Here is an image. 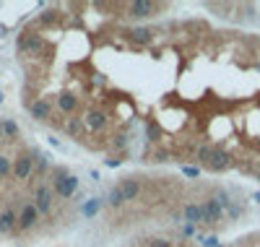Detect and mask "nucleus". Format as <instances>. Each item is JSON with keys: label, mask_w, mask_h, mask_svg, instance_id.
<instances>
[{"label": "nucleus", "mask_w": 260, "mask_h": 247, "mask_svg": "<svg viewBox=\"0 0 260 247\" xmlns=\"http://www.w3.org/2000/svg\"><path fill=\"white\" fill-rule=\"evenodd\" d=\"M99 211H102V200H99V198H89V200H83V206H81L83 219H94Z\"/></svg>", "instance_id": "obj_17"}, {"label": "nucleus", "mask_w": 260, "mask_h": 247, "mask_svg": "<svg viewBox=\"0 0 260 247\" xmlns=\"http://www.w3.org/2000/svg\"><path fill=\"white\" fill-rule=\"evenodd\" d=\"M55 21H57V11H55V8H47V11L39 13V24H42V26H52Z\"/></svg>", "instance_id": "obj_22"}, {"label": "nucleus", "mask_w": 260, "mask_h": 247, "mask_svg": "<svg viewBox=\"0 0 260 247\" xmlns=\"http://www.w3.org/2000/svg\"><path fill=\"white\" fill-rule=\"evenodd\" d=\"M213 148H216V146H211V143H201V146H198V151H195V162L206 167V164L211 162V153H213Z\"/></svg>", "instance_id": "obj_19"}, {"label": "nucleus", "mask_w": 260, "mask_h": 247, "mask_svg": "<svg viewBox=\"0 0 260 247\" xmlns=\"http://www.w3.org/2000/svg\"><path fill=\"white\" fill-rule=\"evenodd\" d=\"M125 143H127V138H125V136H122V133H120V136H117V141H115V146H117V148H122Z\"/></svg>", "instance_id": "obj_33"}, {"label": "nucleus", "mask_w": 260, "mask_h": 247, "mask_svg": "<svg viewBox=\"0 0 260 247\" xmlns=\"http://www.w3.org/2000/svg\"><path fill=\"white\" fill-rule=\"evenodd\" d=\"M52 198H55L52 188L42 182V185H37V190H34V195H31V203L39 208L42 216H50V213H52V203H55Z\"/></svg>", "instance_id": "obj_3"}, {"label": "nucleus", "mask_w": 260, "mask_h": 247, "mask_svg": "<svg viewBox=\"0 0 260 247\" xmlns=\"http://www.w3.org/2000/svg\"><path fill=\"white\" fill-rule=\"evenodd\" d=\"M83 117H71L68 122H65V133H68V136H78V133L83 130Z\"/></svg>", "instance_id": "obj_21"}, {"label": "nucleus", "mask_w": 260, "mask_h": 247, "mask_svg": "<svg viewBox=\"0 0 260 247\" xmlns=\"http://www.w3.org/2000/svg\"><path fill=\"white\" fill-rule=\"evenodd\" d=\"M6 177H13V159L0 153V179H6Z\"/></svg>", "instance_id": "obj_20"}, {"label": "nucleus", "mask_w": 260, "mask_h": 247, "mask_svg": "<svg viewBox=\"0 0 260 247\" xmlns=\"http://www.w3.org/2000/svg\"><path fill=\"white\" fill-rule=\"evenodd\" d=\"M47 141H50V146H52V148H60V141H57V138H52V136H50Z\"/></svg>", "instance_id": "obj_35"}, {"label": "nucleus", "mask_w": 260, "mask_h": 247, "mask_svg": "<svg viewBox=\"0 0 260 247\" xmlns=\"http://www.w3.org/2000/svg\"><path fill=\"white\" fill-rule=\"evenodd\" d=\"M107 203H110L112 208H122L127 200H125V195H122V188L120 185H115L110 193H107Z\"/></svg>", "instance_id": "obj_18"}, {"label": "nucleus", "mask_w": 260, "mask_h": 247, "mask_svg": "<svg viewBox=\"0 0 260 247\" xmlns=\"http://www.w3.org/2000/svg\"><path fill=\"white\" fill-rule=\"evenodd\" d=\"M185 221L192 224V227L206 224V208H203V203H190V206H185Z\"/></svg>", "instance_id": "obj_13"}, {"label": "nucleus", "mask_w": 260, "mask_h": 247, "mask_svg": "<svg viewBox=\"0 0 260 247\" xmlns=\"http://www.w3.org/2000/svg\"><path fill=\"white\" fill-rule=\"evenodd\" d=\"M31 153H34V174L37 172H47V167H50L47 164V156L39 153V151H31Z\"/></svg>", "instance_id": "obj_23"}, {"label": "nucleus", "mask_w": 260, "mask_h": 247, "mask_svg": "<svg viewBox=\"0 0 260 247\" xmlns=\"http://www.w3.org/2000/svg\"><path fill=\"white\" fill-rule=\"evenodd\" d=\"M120 188H122V195H125L127 203H130V200H138L141 198V190H143L138 177H125L122 182H120Z\"/></svg>", "instance_id": "obj_10"}, {"label": "nucleus", "mask_w": 260, "mask_h": 247, "mask_svg": "<svg viewBox=\"0 0 260 247\" xmlns=\"http://www.w3.org/2000/svg\"><path fill=\"white\" fill-rule=\"evenodd\" d=\"M182 174L195 179V177H201V167H182Z\"/></svg>", "instance_id": "obj_27"}, {"label": "nucleus", "mask_w": 260, "mask_h": 247, "mask_svg": "<svg viewBox=\"0 0 260 247\" xmlns=\"http://www.w3.org/2000/svg\"><path fill=\"white\" fill-rule=\"evenodd\" d=\"M13 229H18V213L13 208H3L0 211V234H11Z\"/></svg>", "instance_id": "obj_11"}, {"label": "nucleus", "mask_w": 260, "mask_h": 247, "mask_svg": "<svg viewBox=\"0 0 260 247\" xmlns=\"http://www.w3.org/2000/svg\"><path fill=\"white\" fill-rule=\"evenodd\" d=\"M130 42L133 44H151V39H154V32H151L148 26H133L127 32Z\"/></svg>", "instance_id": "obj_15"}, {"label": "nucleus", "mask_w": 260, "mask_h": 247, "mask_svg": "<svg viewBox=\"0 0 260 247\" xmlns=\"http://www.w3.org/2000/svg\"><path fill=\"white\" fill-rule=\"evenodd\" d=\"M89 174H91V179H94V182H99V179H102V174H99V172H96V169H91V172H89Z\"/></svg>", "instance_id": "obj_34"}, {"label": "nucleus", "mask_w": 260, "mask_h": 247, "mask_svg": "<svg viewBox=\"0 0 260 247\" xmlns=\"http://www.w3.org/2000/svg\"><path fill=\"white\" fill-rule=\"evenodd\" d=\"M39 208L34 203H24V208L18 211V232H29L39 224Z\"/></svg>", "instance_id": "obj_5"}, {"label": "nucleus", "mask_w": 260, "mask_h": 247, "mask_svg": "<svg viewBox=\"0 0 260 247\" xmlns=\"http://www.w3.org/2000/svg\"><path fill=\"white\" fill-rule=\"evenodd\" d=\"M226 216H229L232 221H237V219L242 216V206H240V203H234V200H232V206L226 208Z\"/></svg>", "instance_id": "obj_25"}, {"label": "nucleus", "mask_w": 260, "mask_h": 247, "mask_svg": "<svg viewBox=\"0 0 260 247\" xmlns=\"http://www.w3.org/2000/svg\"><path fill=\"white\" fill-rule=\"evenodd\" d=\"M107 120H110V117H107L104 109H89V112L83 115V122H86V128H89L91 133L104 130V128H107Z\"/></svg>", "instance_id": "obj_9"}, {"label": "nucleus", "mask_w": 260, "mask_h": 247, "mask_svg": "<svg viewBox=\"0 0 260 247\" xmlns=\"http://www.w3.org/2000/svg\"><path fill=\"white\" fill-rule=\"evenodd\" d=\"M148 247H172V242L164 237H154V239H148Z\"/></svg>", "instance_id": "obj_26"}, {"label": "nucleus", "mask_w": 260, "mask_h": 247, "mask_svg": "<svg viewBox=\"0 0 260 247\" xmlns=\"http://www.w3.org/2000/svg\"><path fill=\"white\" fill-rule=\"evenodd\" d=\"M195 229H198V227H192V224H185V227H182V234H185V237H192Z\"/></svg>", "instance_id": "obj_30"}, {"label": "nucleus", "mask_w": 260, "mask_h": 247, "mask_svg": "<svg viewBox=\"0 0 260 247\" xmlns=\"http://www.w3.org/2000/svg\"><path fill=\"white\" fill-rule=\"evenodd\" d=\"M57 109L62 112V115H73V112L78 109V97H76L73 91L57 94Z\"/></svg>", "instance_id": "obj_12"}, {"label": "nucleus", "mask_w": 260, "mask_h": 247, "mask_svg": "<svg viewBox=\"0 0 260 247\" xmlns=\"http://www.w3.org/2000/svg\"><path fill=\"white\" fill-rule=\"evenodd\" d=\"M68 174L71 172L65 169V167H52V172H50V188H52V193L62 188V182L68 179Z\"/></svg>", "instance_id": "obj_16"}, {"label": "nucleus", "mask_w": 260, "mask_h": 247, "mask_svg": "<svg viewBox=\"0 0 260 247\" xmlns=\"http://www.w3.org/2000/svg\"><path fill=\"white\" fill-rule=\"evenodd\" d=\"M0 138H6V128H3V120H0Z\"/></svg>", "instance_id": "obj_36"}, {"label": "nucleus", "mask_w": 260, "mask_h": 247, "mask_svg": "<svg viewBox=\"0 0 260 247\" xmlns=\"http://www.w3.org/2000/svg\"><path fill=\"white\" fill-rule=\"evenodd\" d=\"M45 50V37L39 32H24L18 39V52H26V55H39Z\"/></svg>", "instance_id": "obj_4"}, {"label": "nucleus", "mask_w": 260, "mask_h": 247, "mask_svg": "<svg viewBox=\"0 0 260 247\" xmlns=\"http://www.w3.org/2000/svg\"><path fill=\"white\" fill-rule=\"evenodd\" d=\"M252 200H255V203H260V190H257V193H252Z\"/></svg>", "instance_id": "obj_37"}, {"label": "nucleus", "mask_w": 260, "mask_h": 247, "mask_svg": "<svg viewBox=\"0 0 260 247\" xmlns=\"http://www.w3.org/2000/svg\"><path fill=\"white\" fill-rule=\"evenodd\" d=\"M3 128H6V138H16L18 136V122L16 120H3Z\"/></svg>", "instance_id": "obj_24"}, {"label": "nucleus", "mask_w": 260, "mask_h": 247, "mask_svg": "<svg viewBox=\"0 0 260 247\" xmlns=\"http://www.w3.org/2000/svg\"><path fill=\"white\" fill-rule=\"evenodd\" d=\"M203 208H206V224H219L224 219V213H226V208L216 200V195L203 200Z\"/></svg>", "instance_id": "obj_8"}, {"label": "nucleus", "mask_w": 260, "mask_h": 247, "mask_svg": "<svg viewBox=\"0 0 260 247\" xmlns=\"http://www.w3.org/2000/svg\"><path fill=\"white\" fill-rule=\"evenodd\" d=\"M203 247H221L219 244V237H206L203 239Z\"/></svg>", "instance_id": "obj_28"}, {"label": "nucleus", "mask_w": 260, "mask_h": 247, "mask_svg": "<svg viewBox=\"0 0 260 247\" xmlns=\"http://www.w3.org/2000/svg\"><path fill=\"white\" fill-rule=\"evenodd\" d=\"M257 182H260V169H257Z\"/></svg>", "instance_id": "obj_38"}, {"label": "nucleus", "mask_w": 260, "mask_h": 247, "mask_svg": "<svg viewBox=\"0 0 260 247\" xmlns=\"http://www.w3.org/2000/svg\"><path fill=\"white\" fill-rule=\"evenodd\" d=\"M232 164H234V162H232V153H229V151H224V148H213L211 162L206 164V169H211V172H226Z\"/></svg>", "instance_id": "obj_6"}, {"label": "nucleus", "mask_w": 260, "mask_h": 247, "mask_svg": "<svg viewBox=\"0 0 260 247\" xmlns=\"http://www.w3.org/2000/svg\"><path fill=\"white\" fill-rule=\"evenodd\" d=\"M29 115H31V120H37V122H47V120L52 117V104H50V99H34V102L29 104Z\"/></svg>", "instance_id": "obj_7"}, {"label": "nucleus", "mask_w": 260, "mask_h": 247, "mask_svg": "<svg viewBox=\"0 0 260 247\" xmlns=\"http://www.w3.org/2000/svg\"><path fill=\"white\" fill-rule=\"evenodd\" d=\"M78 188H81V179H78L76 174H68V179L62 182V188H60V190H55V195H57V198H62V200H71V198L78 193Z\"/></svg>", "instance_id": "obj_14"}, {"label": "nucleus", "mask_w": 260, "mask_h": 247, "mask_svg": "<svg viewBox=\"0 0 260 247\" xmlns=\"http://www.w3.org/2000/svg\"><path fill=\"white\" fill-rule=\"evenodd\" d=\"M154 162H169V153L167 151H156L154 153Z\"/></svg>", "instance_id": "obj_29"}, {"label": "nucleus", "mask_w": 260, "mask_h": 247, "mask_svg": "<svg viewBox=\"0 0 260 247\" xmlns=\"http://www.w3.org/2000/svg\"><path fill=\"white\" fill-rule=\"evenodd\" d=\"M31 174H34V153L18 151V156L13 159V179L16 182H26Z\"/></svg>", "instance_id": "obj_1"}, {"label": "nucleus", "mask_w": 260, "mask_h": 247, "mask_svg": "<svg viewBox=\"0 0 260 247\" xmlns=\"http://www.w3.org/2000/svg\"><path fill=\"white\" fill-rule=\"evenodd\" d=\"M146 133H148V141H156V128H154V125H148Z\"/></svg>", "instance_id": "obj_31"}, {"label": "nucleus", "mask_w": 260, "mask_h": 247, "mask_svg": "<svg viewBox=\"0 0 260 247\" xmlns=\"http://www.w3.org/2000/svg\"><path fill=\"white\" fill-rule=\"evenodd\" d=\"M161 11L159 3H154V0H133V3L125 6V16L127 18H151L156 16Z\"/></svg>", "instance_id": "obj_2"}, {"label": "nucleus", "mask_w": 260, "mask_h": 247, "mask_svg": "<svg viewBox=\"0 0 260 247\" xmlns=\"http://www.w3.org/2000/svg\"><path fill=\"white\" fill-rule=\"evenodd\" d=\"M104 164L110 169H115V167H120V159H104Z\"/></svg>", "instance_id": "obj_32"}]
</instances>
